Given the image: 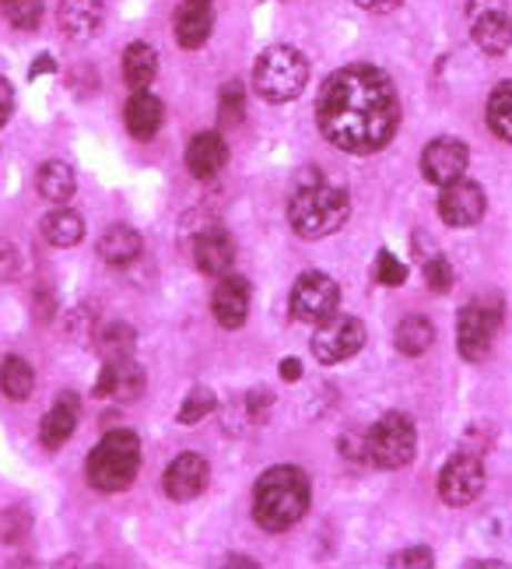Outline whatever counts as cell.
<instances>
[{
  "label": "cell",
  "instance_id": "obj_11",
  "mask_svg": "<svg viewBox=\"0 0 512 569\" xmlns=\"http://www.w3.org/2000/svg\"><path fill=\"white\" fill-rule=\"evenodd\" d=\"M484 208H488L484 187L474 180H456L450 187H442V193H439V214H442V222L453 229L478 226L484 218Z\"/></svg>",
  "mask_w": 512,
  "mask_h": 569
},
{
  "label": "cell",
  "instance_id": "obj_42",
  "mask_svg": "<svg viewBox=\"0 0 512 569\" xmlns=\"http://www.w3.org/2000/svg\"><path fill=\"white\" fill-rule=\"evenodd\" d=\"M0 4H8V0H0Z\"/></svg>",
  "mask_w": 512,
  "mask_h": 569
},
{
  "label": "cell",
  "instance_id": "obj_13",
  "mask_svg": "<svg viewBox=\"0 0 512 569\" xmlns=\"http://www.w3.org/2000/svg\"><path fill=\"white\" fill-rule=\"evenodd\" d=\"M211 310L225 331H239L250 317V281L232 271L225 278H218V289L211 296Z\"/></svg>",
  "mask_w": 512,
  "mask_h": 569
},
{
  "label": "cell",
  "instance_id": "obj_16",
  "mask_svg": "<svg viewBox=\"0 0 512 569\" xmlns=\"http://www.w3.org/2000/svg\"><path fill=\"white\" fill-rule=\"evenodd\" d=\"M193 260H197V268L204 271L208 278H225L232 271V264H235V243H232V236L221 232V229L200 232L197 243H193Z\"/></svg>",
  "mask_w": 512,
  "mask_h": 569
},
{
  "label": "cell",
  "instance_id": "obj_29",
  "mask_svg": "<svg viewBox=\"0 0 512 569\" xmlns=\"http://www.w3.org/2000/svg\"><path fill=\"white\" fill-rule=\"evenodd\" d=\"M488 127L499 141L512 144V81H502L488 99Z\"/></svg>",
  "mask_w": 512,
  "mask_h": 569
},
{
  "label": "cell",
  "instance_id": "obj_27",
  "mask_svg": "<svg viewBox=\"0 0 512 569\" xmlns=\"http://www.w3.org/2000/svg\"><path fill=\"white\" fill-rule=\"evenodd\" d=\"M432 341H435V327L425 317H404V320L396 323V331H393L396 352L400 356H411V359L425 356L429 348H432Z\"/></svg>",
  "mask_w": 512,
  "mask_h": 569
},
{
  "label": "cell",
  "instance_id": "obj_8",
  "mask_svg": "<svg viewBox=\"0 0 512 569\" xmlns=\"http://www.w3.org/2000/svg\"><path fill=\"white\" fill-rule=\"evenodd\" d=\"M365 348V323L359 317H348V313H333L327 317L317 335H313V356L323 366H338L354 359Z\"/></svg>",
  "mask_w": 512,
  "mask_h": 569
},
{
  "label": "cell",
  "instance_id": "obj_32",
  "mask_svg": "<svg viewBox=\"0 0 512 569\" xmlns=\"http://www.w3.org/2000/svg\"><path fill=\"white\" fill-rule=\"evenodd\" d=\"M214 408H218L214 390H208V387H193V390L187 393V401L180 405V426H197V422H204Z\"/></svg>",
  "mask_w": 512,
  "mask_h": 569
},
{
  "label": "cell",
  "instance_id": "obj_21",
  "mask_svg": "<svg viewBox=\"0 0 512 569\" xmlns=\"http://www.w3.org/2000/svg\"><path fill=\"white\" fill-rule=\"evenodd\" d=\"M127 130H130V138H138V141H151L154 134L162 130L165 123V106L159 96H151L148 89L144 92H133L130 102H127Z\"/></svg>",
  "mask_w": 512,
  "mask_h": 569
},
{
  "label": "cell",
  "instance_id": "obj_15",
  "mask_svg": "<svg viewBox=\"0 0 512 569\" xmlns=\"http://www.w3.org/2000/svg\"><path fill=\"white\" fill-rule=\"evenodd\" d=\"M211 468L200 453H180L175 461L165 468V496L172 502H190L208 489Z\"/></svg>",
  "mask_w": 512,
  "mask_h": 569
},
{
  "label": "cell",
  "instance_id": "obj_37",
  "mask_svg": "<svg viewBox=\"0 0 512 569\" xmlns=\"http://www.w3.org/2000/svg\"><path fill=\"white\" fill-rule=\"evenodd\" d=\"M432 562H435L432 549H404L390 559L393 569H418V566H432Z\"/></svg>",
  "mask_w": 512,
  "mask_h": 569
},
{
  "label": "cell",
  "instance_id": "obj_18",
  "mask_svg": "<svg viewBox=\"0 0 512 569\" xmlns=\"http://www.w3.org/2000/svg\"><path fill=\"white\" fill-rule=\"evenodd\" d=\"M225 162H229V144L221 134H214V130H204V134H197L187 144V166L197 180L218 177V172L225 169Z\"/></svg>",
  "mask_w": 512,
  "mask_h": 569
},
{
  "label": "cell",
  "instance_id": "obj_2",
  "mask_svg": "<svg viewBox=\"0 0 512 569\" xmlns=\"http://www.w3.org/2000/svg\"><path fill=\"white\" fill-rule=\"evenodd\" d=\"M309 499H313V486L309 475L295 465H281L263 471L257 489H253V520L263 531L281 535L305 517Z\"/></svg>",
  "mask_w": 512,
  "mask_h": 569
},
{
  "label": "cell",
  "instance_id": "obj_7",
  "mask_svg": "<svg viewBox=\"0 0 512 569\" xmlns=\"http://www.w3.org/2000/svg\"><path fill=\"white\" fill-rule=\"evenodd\" d=\"M502 320H505V306L495 296L463 306L460 320H456V348H460V356L466 362H481L488 352H492Z\"/></svg>",
  "mask_w": 512,
  "mask_h": 569
},
{
  "label": "cell",
  "instance_id": "obj_28",
  "mask_svg": "<svg viewBox=\"0 0 512 569\" xmlns=\"http://www.w3.org/2000/svg\"><path fill=\"white\" fill-rule=\"evenodd\" d=\"M0 390H4L11 401H29L36 390L32 366L21 356H8L4 366H0Z\"/></svg>",
  "mask_w": 512,
  "mask_h": 569
},
{
  "label": "cell",
  "instance_id": "obj_6",
  "mask_svg": "<svg viewBox=\"0 0 512 569\" xmlns=\"http://www.w3.org/2000/svg\"><path fill=\"white\" fill-rule=\"evenodd\" d=\"M365 447H369V461L375 468H383V471L408 468L414 461V450H418L414 422L404 411H390L365 432Z\"/></svg>",
  "mask_w": 512,
  "mask_h": 569
},
{
  "label": "cell",
  "instance_id": "obj_35",
  "mask_svg": "<svg viewBox=\"0 0 512 569\" xmlns=\"http://www.w3.org/2000/svg\"><path fill=\"white\" fill-rule=\"evenodd\" d=\"M421 271H425V284H429L432 292H450V289H453V268H450V260H446V257L432 253Z\"/></svg>",
  "mask_w": 512,
  "mask_h": 569
},
{
  "label": "cell",
  "instance_id": "obj_3",
  "mask_svg": "<svg viewBox=\"0 0 512 569\" xmlns=\"http://www.w3.org/2000/svg\"><path fill=\"white\" fill-rule=\"evenodd\" d=\"M351 214V197L341 187L323 183L317 172L295 187V193L288 197V222L302 239H323L333 236Z\"/></svg>",
  "mask_w": 512,
  "mask_h": 569
},
{
  "label": "cell",
  "instance_id": "obj_23",
  "mask_svg": "<svg viewBox=\"0 0 512 569\" xmlns=\"http://www.w3.org/2000/svg\"><path fill=\"white\" fill-rule=\"evenodd\" d=\"M141 250H144V239L138 229H130V226H113V229H106L99 239V257L113 268L133 264V260L141 257Z\"/></svg>",
  "mask_w": 512,
  "mask_h": 569
},
{
  "label": "cell",
  "instance_id": "obj_26",
  "mask_svg": "<svg viewBox=\"0 0 512 569\" xmlns=\"http://www.w3.org/2000/svg\"><path fill=\"white\" fill-rule=\"evenodd\" d=\"M36 187H39V193L47 197L50 204H67L74 197V190H78L74 169L67 166V162H60V159H53V162H47V166L39 169Z\"/></svg>",
  "mask_w": 512,
  "mask_h": 569
},
{
  "label": "cell",
  "instance_id": "obj_5",
  "mask_svg": "<svg viewBox=\"0 0 512 569\" xmlns=\"http://www.w3.org/2000/svg\"><path fill=\"white\" fill-rule=\"evenodd\" d=\"M309 84V63L295 47H271L253 68V89L267 102H292L305 92Z\"/></svg>",
  "mask_w": 512,
  "mask_h": 569
},
{
  "label": "cell",
  "instance_id": "obj_22",
  "mask_svg": "<svg viewBox=\"0 0 512 569\" xmlns=\"http://www.w3.org/2000/svg\"><path fill=\"white\" fill-rule=\"evenodd\" d=\"M74 429H78V398L74 393H60L57 405L47 411V419L39 426V440L42 447L60 450L74 436Z\"/></svg>",
  "mask_w": 512,
  "mask_h": 569
},
{
  "label": "cell",
  "instance_id": "obj_19",
  "mask_svg": "<svg viewBox=\"0 0 512 569\" xmlns=\"http://www.w3.org/2000/svg\"><path fill=\"white\" fill-rule=\"evenodd\" d=\"M102 18H106L102 0H60L57 8L60 32L71 39H92L102 29Z\"/></svg>",
  "mask_w": 512,
  "mask_h": 569
},
{
  "label": "cell",
  "instance_id": "obj_10",
  "mask_svg": "<svg viewBox=\"0 0 512 569\" xmlns=\"http://www.w3.org/2000/svg\"><path fill=\"white\" fill-rule=\"evenodd\" d=\"M484 492V465L474 453H456L453 461L439 475V496L446 507H471Z\"/></svg>",
  "mask_w": 512,
  "mask_h": 569
},
{
  "label": "cell",
  "instance_id": "obj_39",
  "mask_svg": "<svg viewBox=\"0 0 512 569\" xmlns=\"http://www.w3.org/2000/svg\"><path fill=\"white\" fill-rule=\"evenodd\" d=\"M359 8H365V11H372V14H390V11H396L404 0H354Z\"/></svg>",
  "mask_w": 512,
  "mask_h": 569
},
{
  "label": "cell",
  "instance_id": "obj_20",
  "mask_svg": "<svg viewBox=\"0 0 512 569\" xmlns=\"http://www.w3.org/2000/svg\"><path fill=\"white\" fill-rule=\"evenodd\" d=\"M471 39L478 42V50L488 57H502L512 47V21L499 8H484L471 21Z\"/></svg>",
  "mask_w": 512,
  "mask_h": 569
},
{
  "label": "cell",
  "instance_id": "obj_25",
  "mask_svg": "<svg viewBox=\"0 0 512 569\" xmlns=\"http://www.w3.org/2000/svg\"><path fill=\"white\" fill-rule=\"evenodd\" d=\"M42 236H47L53 247H78L84 239V218L67 204H57L42 218Z\"/></svg>",
  "mask_w": 512,
  "mask_h": 569
},
{
  "label": "cell",
  "instance_id": "obj_14",
  "mask_svg": "<svg viewBox=\"0 0 512 569\" xmlns=\"http://www.w3.org/2000/svg\"><path fill=\"white\" fill-rule=\"evenodd\" d=\"M144 369L130 359H106L102 373L96 380V398H113V401H138L144 393Z\"/></svg>",
  "mask_w": 512,
  "mask_h": 569
},
{
  "label": "cell",
  "instance_id": "obj_34",
  "mask_svg": "<svg viewBox=\"0 0 512 569\" xmlns=\"http://www.w3.org/2000/svg\"><path fill=\"white\" fill-rule=\"evenodd\" d=\"M372 278L386 284V289H396V284L408 281V268H404V260H396L390 250H380L375 253V264H372Z\"/></svg>",
  "mask_w": 512,
  "mask_h": 569
},
{
  "label": "cell",
  "instance_id": "obj_33",
  "mask_svg": "<svg viewBox=\"0 0 512 569\" xmlns=\"http://www.w3.org/2000/svg\"><path fill=\"white\" fill-rule=\"evenodd\" d=\"M4 14H8V21L14 29L32 32V29H39V21H42V0H8Z\"/></svg>",
  "mask_w": 512,
  "mask_h": 569
},
{
  "label": "cell",
  "instance_id": "obj_38",
  "mask_svg": "<svg viewBox=\"0 0 512 569\" xmlns=\"http://www.w3.org/2000/svg\"><path fill=\"white\" fill-rule=\"evenodd\" d=\"M11 109H14V92H11V81H8V78H0V127L8 123Z\"/></svg>",
  "mask_w": 512,
  "mask_h": 569
},
{
  "label": "cell",
  "instance_id": "obj_12",
  "mask_svg": "<svg viewBox=\"0 0 512 569\" xmlns=\"http://www.w3.org/2000/svg\"><path fill=\"white\" fill-rule=\"evenodd\" d=\"M466 166H471V151L456 138H435L425 151H421V172L435 187H450L463 180Z\"/></svg>",
  "mask_w": 512,
  "mask_h": 569
},
{
  "label": "cell",
  "instance_id": "obj_4",
  "mask_svg": "<svg viewBox=\"0 0 512 569\" xmlns=\"http://www.w3.org/2000/svg\"><path fill=\"white\" fill-rule=\"evenodd\" d=\"M88 481L99 492H123L133 486L141 471V440L130 429H113L102 436V443L88 453Z\"/></svg>",
  "mask_w": 512,
  "mask_h": 569
},
{
  "label": "cell",
  "instance_id": "obj_41",
  "mask_svg": "<svg viewBox=\"0 0 512 569\" xmlns=\"http://www.w3.org/2000/svg\"><path fill=\"white\" fill-rule=\"evenodd\" d=\"M278 373H281L284 383H295V380H302V362L299 359H284Z\"/></svg>",
  "mask_w": 512,
  "mask_h": 569
},
{
  "label": "cell",
  "instance_id": "obj_9",
  "mask_svg": "<svg viewBox=\"0 0 512 569\" xmlns=\"http://www.w3.org/2000/svg\"><path fill=\"white\" fill-rule=\"evenodd\" d=\"M341 306V289L338 281L323 271H305L295 289H292V317L302 323H323L327 317L338 313Z\"/></svg>",
  "mask_w": 512,
  "mask_h": 569
},
{
  "label": "cell",
  "instance_id": "obj_30",
  "mask_svg": "<svg viewBox=\"0 0 512 569\" xmlns=\"http://www.w3.org/2000/svg\"><path fill=\"white\" fill-rule=\"evenodd\" d=\"M242 117H247V92H242L239 81H229L218 96V120L229 130V127H239Z\"/></svg>",
  "mask_w": 512,
  "mask_h": 569
},
{
  "label": "cell",
  "instance_id": "obj_17",
  "mask_svg": "<svg viewBox=\"0 0 512 569\" xmlns=\"http://www.w3.org/2000/svg\"><path fill=\"white\" fill-rule=\"evenodd\" d=\"M214 11L211 0H183V8L175 11V42L183 50H200L211 39Z\"/></svg>",
  "mask_w": 512,
  "mask_h": 569
},
{
  "label": "cell",
  "instance_id": "obj_1",
  "mask_svg": "<svg viewBox=\"0 0 512 569\" xmlns=\"http://www.w3.org/2000/svg\"><path fill=\"white\" fill-rule=\"evenodd\" d=\"M320 130L323 138L351 151V156H372L393 141L400 127V99L393 81L380 68H344L330 74L320 92Z\"/></svg>",
  "mask_w": 512,
  "mask_h": 569
},
{
  "label": "cell",
  "instance_id": "obj_40",
  "mask_svg": "<svg viewBox=\"0 0 512 569\" xmlns=\"http://www.w3.org/2000/svg\"><path fill=\"white\" fill-rule=\"evenodd\" d=\"M57 71V60L50 57V53H39L36 60H32V68H29V78L36 81L39 74H53Z\"/></svg>",
  "mask_w": 512,
  "mask_h": 569
},
{
  "label": "cell",
  "instance_id": "obj_36",
  "mask_svg": "<svg viewBox=\"0 0 512 569\" xmlns=\"http://www.w3.org/2000/svg\"><path fill=\"white\" fill-rule=\"evenodd\" d=\"M274 408V393L267 390V387H257L250 390V398H247V415H250V422H263L267 419V411Z\"/></svg>",
  "mask_w": 512,
  "mask_h": 569
},
{
  "label": "cell",
  "instance_id": "obj_31",
  "mask_svg": "<svg viewBox=\"0 0 512 569\" xmlns=\"http://www.w3.org/2000/svg\"><path fill=\"white\" fill-rule=\"evenodd\" d=\"M133 345H138V338H133V331L127 323H113V327H106V331L99 335L102 359H130Z\"/></svg>",
  "mask_w": 512,
  "mask_h": 569
},
{
  "label": "cell",
  "instance_id": "obj_24",
  "mask_svg": "<svg viewBox=\"0 0 512 569\" xmlns=\"http://www.w3.org/2000/svg\"><path fill=\"white\" fill-rule=\"evenodd\" d=\"M159 74V53L148 42H130L123 53V81L130 84L133 92H144L148 84Z\"/></svg>",
  "mask_w": 512,
  "mask_h": 569
}]
</instances>
